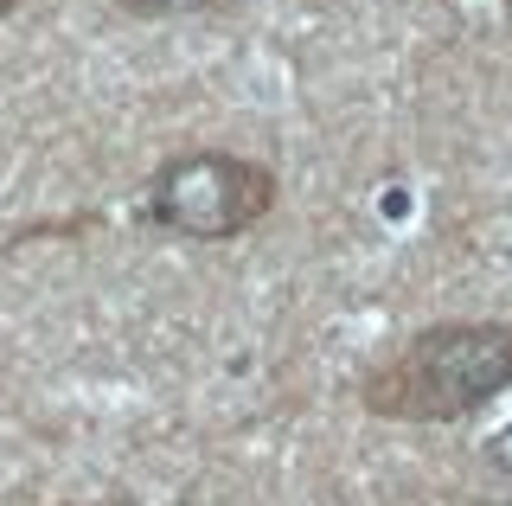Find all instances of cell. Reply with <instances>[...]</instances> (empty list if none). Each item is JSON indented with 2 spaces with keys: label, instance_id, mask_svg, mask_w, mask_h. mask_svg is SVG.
<instances>
[{
  "label": "cell",
  "instance_id": "cell-3",
  "mask_svg": "<svg viewBox=\"0 0 512 506\" xmlns=\"http://www.w3.org/2000/svg\"><path fill=\"white\" fill-rule=\"evenodd\" d=\"M116 7L135 13V20H180V13H205L218 0H116Z\"/></svg>",
  "mask_w": 512,
  "mask_h": 506
},
{
  "label": "cell",
  "instance_id": "cell-2",
  "mask_svg": "<svg viewBox=\"0 0 512 506\" xmlns=\"http://www.w3.org/2000/svg\"><path fill=\"white\" fill-rule=\"evenodd\" d=\"M276 193L282 186L269 161H250L231 148H192L154 167L148 218L173 237H192V244H231L276 212Z\"/></svg>",
  "mask_w": 512,
  "mask_h": 506
},
{
  "label": "cell",
  "instance_id": "cell-1",
  "mask_svg": "<svg viewBox=\"0 0 512 506\" xmlns=\"http://www.w3.org/2000/svg\"><path fill=\"white\" fill-rule=\"evenodd\" d=\"M512 391L506 321H436L359 378V404L384 423H468Z\"/></svg>",
  "mask_w": 512,
  "mask_h": 506
},
{
  "label": "cell",
  "instance_id": "cell-5",
  "mask_svg": "<svg viewBox=\"0 0 512 506\" xmlns=\"http://www.w3.org/2000/svg\"><path fill=\"white\" fill-rule=\"evenodd\" d=\"M13 7H20V0H0V13H13Z\"/></svg>",
  "mask_w": 512,
  "mask_h": 506
},
{
  "label": "cell",
  "instance_id": "cell-4",
  "mask_svg": "<svg viewBox=\"0 0 512 506\" xmlns=\"http://www.w3.org/2000/svg\"><path fill=\"white\" fill-rule=\"evenodd\" d=\"M480 462L500 474V481H512V423H506V430H493L487 442H480Z\"/></svg>",
  "mask_w": 512,
  "mask_h": 506
}]
</instances>
